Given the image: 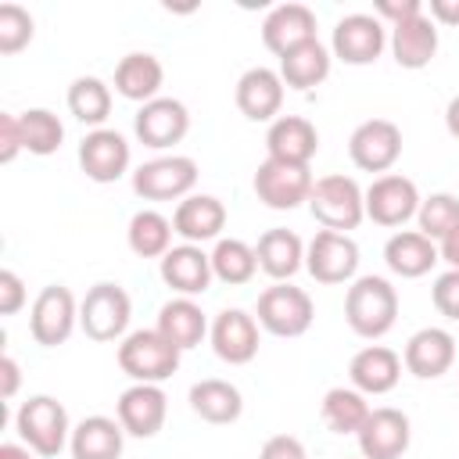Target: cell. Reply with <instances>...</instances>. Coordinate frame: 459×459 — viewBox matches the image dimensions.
Instances as JSON below:
<instances>
[{
	"label": "cell",
	"instance_id": "33",
	"mask_svg": "<svg viewBox=\"0 0 459 459\" xmlns=\"http://www.w3.org/2000/svg\"><path fill=\"white\" fill-rule=\"evenodd\" d=\"M330 75V50L319 39H308L280 57V79L290 90H312Z\"/></svg>",
	"mask_w": 459,
	"mask_h": 459
},
{
	"label": "cell",
	"instance_id": "31",
	"mask_svg": "<svg viewBox=\"0 0 459 459\" xmlns=\"http://www.w3.org/2000/svg\"><path fill=\"white\" fill-rule=\"evenodd\" d=\"M154 330H161L179 351H186V348H197L212 326H208V319H204V312L194 298H172L158 308V326Z\"/></svg>",
	"mask_w": 459,
	"mask_h": 459
},
{
	"label": "cell",
	"instance_id": "37",
	"mask_svg": "<svg viewBox=\"0 0 459 459\" xmlns=\"http://www.w3.org/2000/svg\"><path fill=\"white\" fill-rule=\"evenodd\" d=\"M212 273H215V280H222L230 287L251 283V276L258 273V255L251 244H244L237 237H219L215 251H212Z\"/></svg>",
	"mask_w": 459,
	"mask_h": 459
},
{
	"label": "cell",
	"instance_id": "13",
	"mask_svg": "<svg viewBox=\"0 0 459 459\" xmlns=\"http://www.w3.org/2000/svg\"><path fill=\"white\" fill-rule=\"evenodd\" d=\"M133 129H136V140L143 147H154V151H165V147H176L186 129H190V111L183 100L176 97H154L147 104H140L136 118H133Z\"/></svg>",
	"mask_w": 459,
	"mask_h": 459
},
{
	"label": "cell",
	"instance_id": "34",
	"mask_svg": "<svg viewBox=\"0 0 459 459\" xmlns=\"http://www.w3.org/2000/svg\"><path fill=\"white\" fill-rule=\"evenodd\" d=\"M369 412L373 409H369L366 394L355 387H330L319 402V416L333 434H359L362 423L369 420Z\"/></svg>",
	"mask_w": 459,
	"mask_h": 459
},
{
	"label": "cell",
	"instance_id": "50",
	"mask_svg": "<svg viewBox=\"0 0 459 459\" xmlns=\"http://www.w3.org/2000/svg\"><path fill=\"white\" fill-rule=\"evenodd\" d=\"M0 459H32V448H29V445L4 441V445H0Z\"/></svg>",
	"mask_w": 459,
	"mask_h": 459
},
{
	"label": "cell",
	"instance_id": "42",
	"mask_svg": "<svg viewBox=\"0 0 459 459\" xmlns=\"http://www.w3.org/2000/svg\"><path fill=\"white\" fill-rule=\"evenodd\" d=\"M18 151H25L22 140V118L14 111H0V161L11 165L18 158Z\"/></svg>",
	"mask_w": 459,
	"mask_h": 459
},
{
	"label": "cell",
	"instance_id": "38",
	"mask_svg": "<svg viewBox=\"0 0 459 459\" xmlns=\"http://www.w3.org/2000/svg\"><path fill=\"white\" fill-rule=\"evenodd\" d=\"M18 118H22V140H25V151H29V154L47 158V154H54V151L61 147L65 126H61V118H57L54 111H47V108H29V111H22Z\"/></svg>",
	"mask_w": 459,
	"mask_h": 459
},
{
	"label": "cell",
	"instance_id": "7",
	"mask_svg": "<svg viewBox=\"0 0 459 459\" xmlns=\"http://www.w3.org/2000/svg\"><path fill=\"white\" fill-rule=\"evenodd\" d=\"M197 183V161L186 154L151 158L133 172V190L143 201H183Z\"/></svg>",
	"mask_w": 459,
	"mask_h": 459
},
{
	"label": "cell",
	"instance_id": "46",
	"mask_svg": "<svg viewBox=\"0 0 459 459\" xmlns=\"http://www.w3.org/2000/svg\"><path fill=\"white\" fill-rule=\"evenodd\" d=\"M0 380H4V384H0V398L11 402V398L18 394V384H22V369H18V362H14L11 355L0 359Z\"/></svg>",
	"mask_w": 459,
	"mask_h": 459
},
{
	"label": "cell",
	"instance_id": "32",
	"mask_svg": "<svg viewBox=\"0 0 459 459\" xmlns=\"http://www.w3.org/2000/svg\"><path fill=\"white\" fill-rule=\"evenodd\" d=\"M190 409H194L204 423L222 427V423L240 420V412H244V398H240V391H237L230 380L208 377V380H197V384L190 387Z\"/></svg>",
	"mask_w": 459,
	"mask_h": 459
},
{
	"label": "cell",
	"instance_id": "27",
	"mask_svg": "<svg viewBox=\"0 0 459 459\" xmlns=\"http://www.w3.org/2000/svg\"><path fill=\"white\" fill-rule=\"evenodd\" d=\"M391 54L402 68L420 72L434 61L437 54V25L430 22V14H416L402 25H391Z\"/></svg>",
	"mask_w": 459,
	"mask_h": 459
},
{
	"label": "cell",
	"instance_id": "3",
	"mask_svg": "<svg viewBox=\"0 0 459 459\" xmlns=\"http://www.w3.org/2000/svg\"><path fill=\"white\" fill-rule=\"evenodd\" d=\"M14 430L18 437L43 459H54L61 455V448L72 441V423H68V412L57 398L50 394H32L29 402L18 405L14 412Z\"/></svg>",
	"mask_w": 459,
	"mask_h": 459
},
{
	"label": "cell",
	"instance_id": "22",
	"mask_svg": "<svg viewBox=\"0 0 459 459\" xmlns=\"http://www.w3.org/2000/svg\"><path fill=\"white\" fill-rule=\"evenodd\" d=\"M265 151L269 158L276 161H287V165H308L319 151V133L308 118L301 115H280L276 122H269V133H265Z\"/></svg>",
	"mask_w": 459,
	"mask_h": 459
},
{
	"label": "cell",
	"instance_id": "21",
	"mask_svg": "<svg viewBox=\"0 0 459 459\" xmlns=\"http://www.w3.org/2000/svg\"><path fill=\"white\" fill-rule=\"evenodd\" d=\"M308 39H316V14L305 4H280L262 22V43L276 57H283L287 50H294Z\"/></svg>",
	"mask_w": 459,
	"mask_h": 459
},
{
	"label": "cell",
	"instance_id": "17",
	"mask_svg": "<svg viewBox=\"0 0 459 459\" xmlns=\"http://www.w3.org/2000/svg\"><path fill=\"white\" fill-rule=\"evenodd\" d=\"M115 412L129 437H154L165 427L169 398H165L161 384H133L118 394Z\"/></svg>",
	"mask_w": 459,
	"mask_h": 459
},
{
	"label": "cell",
	"instance_id": "24",
	"mask_svg": "<svg viewBox=\"0 0 459 459\" xmlns=\"http://www.w3.org/2000/svg\"><path fill=\"white\" fill-rule=\"evenodd\" d=\"M226 226V204L212 194H190L176 204L172 212V230L186 240V244H204V240H219Z\"/></svg>",
	"mask_w": 459,
	"mask_h": 459
},
{
	"label": "cell",
	"instance_id": "30",
	"mask_svg": "<svg viewBox=\"0 0 459 459\" xmlns=\"http://www.w3.org/2000/svg\"><path fill=\"white\" fill-rule=\"evenodd\" d=\"M255 255H258V269L265 276H273L276 283L290 280L301 265H305V244L294 230H265L255 244Z\"/></svg>",
	"mask_w": 459,
	"mask_h": 459
},
{
	"label": "cell",
	"instance_id": "4",
	"mask_svg": "<svg viewBox=\"0 0 459 459\" xmlns=\"http://www.w3.org/2000/svg\"><path fill=\"white\" fill-rule=\"evenodd\" d=\"M308 212L323 230L348 233L366 219V190L351 176H341V172L323 176L312 183Z\"/></svg>",
	"mask_w": 459,
	"mask_h": 459
},
{
	"label": "cell",
	"instance_id": "23",
	"mask_svg": "<svg viewBox=\"0 0 459 459\" xmlns=\"http://www.w3.org/2000/svg\"><path fill=\"white\" fill-rule=\"evenodd\" d=\"M161 280L179 294V298H194L204 294L215 280L212 273V255L201 251V244H179L161 258Z\"/></svg>",
	"mask_w": 459,
	"mask_h": 459
},
{
	"label": "cell",
	"instance_id": "16",
	"mask_svg": "<svg viewBox=\"0 0 459 459\" xmlns=\"http://www.w3.org/2000/svg\"><path fill=\"white\" fill-rule=\"evenodd\" d=\"M79 169L93 183H115L129 172V143L118 129H90L79 143Z\"/></svg>",
	"mask_w": 459,
	"mask_h": 459
},
{
	"label": "cell",
	"instance_id": "29",
	"mask_svg": "<svg viewBox=\"0 0 459 459\" xmlns=\"http://www.w3.org/2000/svg\"><path fill=\"white\" fill-rule=\"evenodd\" d=\"M165 82V68L154 54L147 50H133L126 54L118 65H115V90L126 97V100H136V104H147L158 97Z\"/></svg>",
	"mask_w": 459,
	"mask_h": 459
},
{
	"label": "cell",
	"instance_id": "14",
	"mask_svg": "<svg viewBox=\"0 0 459 459\" xmlns=\"http://www.w3.org/2000/svg\"><path fill=\"white\" fill-rule=\"evenodd\" d=\"M387 43V29L377 14H344L337 25H333V39H330V50L333 57H341L344 65H373L380 57Z\"/></svg>",
	"mask_w": 459,
	"mask_h": 459
},
{
	"label": "cell",
	"instance_id": "9",
	"mask_svg": "<svg viewBox=\"0 0 459 459\" xmlns=\"http://www.w3.org/2000/svg\"><path fill=\"white\" fill-rule=\"evenodd\" d=\"M312 172L308 165H287V161H276V158H265L258 169H255V194L265 208L273 212H290L298 208L301 201H308L312 194Z\"/></svg>",
	"mask_w": 459,
	"mask_h": 459
},
{
	"label": "cell",
	"instance_id": "25",
	"mask_svg": "<svg viewBox=\"0 0 459 459\" xmlns=\"http://www.w3.org/2000/svg\"><path fill=\"white\" fill-rule=\"evenodd\" d=\"M384 262H387V269L394 276L420 280L441 262V255H437V244L430 237H423L420 230H398L384 244Z\"/></svg>",
	"mask_w": 459,
	"mask_h": 459
},
{
	"label": "cell",
	"instance_id": "11",
	"mask_svg": "<svg viewBox=\"0 0 459 459\" xmlns=\"http://www.w3.org/2000/svg\"><path fill=\"white\" fill-rule=\"evenodd\" d=\"M348 154L355 169L387 176V169H394V161L402 158V129L391 118H366L348 136Z\"/></svg>",
	"mask_w": 459,
	"mask_h": 459
},
{
	"label": "cell",
	"instance_id": "5",
	"mask_svg": "<svg viewBox=\"0 0 459 459\" xmlns=\"http://www.w3.org/2000/svg\"><path fill=\"white\" fill-rule=\"evenodd\" d=\"M255 316H258V326L269 330L273 337H301L316 319V305H312L308 290L283 280L258 294Z\"/></svg>",
	"mask_w": 459,
	"mask_h": 459
},
{
	"label": "cell",
	"instance_id": "26",
	"mask_svg": "<svg viewBox=\"0 0 459 459\" xmlns=\"http://www.w3.org/2000/svg\"><path fill=\"white\" fill-rule=\"evenodd\" d=\"M348 377H351V387L362 394H387L402 380V359L384 344H366L362 351L351 355Z\"/></svg>",
	"mask_w": 459,
	"mask_h": 459
},
{
	"label": "cell",
	"instance_id": "12",
	"mask_svg": "<svg viewBox=\"0 0 459 459\" xmlns=\"http://www.w3.org/2000/svg\"><path fill=\"white\" fill-rule=\"evenodd\" d=\"M420 201L423 197L409 176L387 172L366 186V219H373L377 226H405L420 212Z\"/></svg>",
	"mask_w": 459,
	"mask_h": 459
},
{
	"label": "cell",
	"instance_id": "6",
	"mask_svg": "<svg viewBox=\"0 0 459 459\" xmlns=\"http://www.w3.org/2000/svg\"><path fill=\"white\" fill-rule=\"evenodd\" d=\"M133 316V301L118 283H93L86 290V298L79 301V326L90 341H118L129 326Z\"/></svg>",
	"mask_w": 459,
	"mask_h": 459
},
{
	"label": "cell",
	"instance_id": "39",
	"mask_svg": "<svg viewBox=\"0 0 459 459\" xmlns=\"http://www.w3.org/2000/svg\"><path fill=\"white\" fill-rule=\"evenodd\" d=\"M420 233L430 237L434 244H441L455 226H459V197L455 194H430L420 201Z\"/></svg>",
	"mask_w": 459,
	"mask_h": 459
},
{
	"label": "cell",
	"instance_id": "28",
	"mask_svg": "<svg viewBox=\"0 0 459 459\" xmlns=\"http://www.w3.org/2000/svg\"><path fill=\"white\" fill-rule=\"evenodd\" d=\"M126 445V430L111 416H86L72 427V459H118Z\"/></svg>",
	"mask_w": 459,
	"mask_h": 459
},
{
	"label": "cell",
	"instance_id": "49",
	"mask_svg": "<svg viewBox=\"0 0 459 459\" xmlns=\"http://www.w3.org/2000/svg\"><path fill=\"white\" fill-rule=\"evenodd\" d=\"M445 129L459 140V93L448 100V108H445Z\"/></svg>",
	"mask_w": 459,
	"mask_h": 459
},
{
	"label": "cell",
	"instance_id": "36",
	"mask_svg": "<svg viewBox=\"0 0 459 459\" xmlns=\"http://www.w3.org/2000/svg\"><path fill=\"white\" fill-rule=\"evenodd\" d=\"M68 111L82 122V126H93V129H104L108 115H111V90L104 79L97 75H79L72 79L68 86Z\"/></svg>",
	"mask_w": 459,
	"mask_h": 459
},
{
	"label": "cell",
	"instance_id": "48",
	"mask_svg": "<svg viewBox=\"0 0 459 459\" xmlns=\"http://www.w3.org/2000/svg\"><path fill=\"white\" fill-rule=\"evenodd\" d=\"M437 255H441V262H448V269H459V226L437 244Z\"/></svg>",
	"mask_w": 459,
	"mask_h": 459
},
{
	"label": "cell",
	"instance_id": "41",
	"mask_svg": "<svg viewBox=\"0 0 459 459\" xmlns=\"http://www.w3.org/2000/svg\"><path fill=\"white\" fill-rule=\"evenodd\" d=\"M430 298H434V308L445 316V319H455L459 323V269H448L434 280L430 287Z\"/></svg>",
	"mask_w": 459,
	"mask_h": 459
},
{
	"label": "cell",
	"instance_id": "8",
	"mask_svg": "<svg viewBox=\"0 0 459 459\" xmlns=\"http://www.w3.org/2000/svg\"><path fill=\"white\" fill-rule=\"evenodd\" d=\"M75 323H79V305L65 283H50L36 294V301L29 308V333L36 344H43V348L65 344L72 337Z\"/></svg>",
	"mask_w": 459,
	"mask_h": 459
},
{
	"label": "cell",
	"instance_id": "35",
	"mask_svg": "<svg viewBox=\"0 0 459 459\" xmlns=\"http://www.w3.org/2000/svg\"><path fill=\"white\" fill-rule=\"evenodd\" d=\"M172 222L154 212V208H143L129 219V230H126V240L133 247V255L140 258H165L172 251Z\"/></svg>",
	"mask_w": 459,
	"mask_h": 459
},
{
	"label": "cell",
	"instance_id": "45",
	"mask_svg": "<svg viewBox=\"0 0 459 459\" xmlns=\"http://www.w3.org/2000/svg\"><path fill=\"white\" fill-rule=\"evenodd\" d=\"M258 459H308V455H305V445H301L294 434H273V437L262 445Z\"/></svg>",
	"mask_w": 459,
	"mask_h": 459
},
{
	"label": "cell",
	"instance_id": "10",
	"mask_svg": "<svg viewBox=\"0 0 459 459\" xmlns=\"http://www.w3.org/2000/svg\"><path fill=\"white\" fill-rule=\"evenodd\" d=\"M305 269L316 283H348L359 273V244L348 233L319 230L305 247Z\"/></svg>",
	"mask_w": 459,
	"mask_h": 459
},
{
	"label": "cell",
	"instance_id": "44",
	"mask_svg": "<svg viewBox=\"0 0 459 459\" xmlns=\"http://www.w3.org/2000/svg\"><path fill=\"white\" fill-rule=\"evenodd\" d=\"M373 14H377L380 22L402 25V22L416 18V14H423V4H420V0H377V4H373Z\"/></svg>",
	"mask_w": 459,
	"mask_h": 459
},
{
	"label": "cell",
	"instance_id": "18",
	"mask_svg": "<svg viewBox=\"0 0 459 459\" xmlns=\"http://www.w3.org/2000/svg\"><path fill=\"white\" fill-rule=\"evenodd\" d=\"M212 348L230 366H247L258 355V319L244 308H222L208 330Z\"/></svg>",
	"mask_w": 459,
	"mask_h": 459
},
{
	"label": "cell",
	"instance_id": "15",
	"mask_svg": "<svg viewBox=\"0 0 459 459\" xmlns=\"http://www.w3.org/2000/svg\"><path fill=\"white\" fill-rule=\"evenodd\" d=\"M355 437H359L362 459H402L412 441V423L402 409L380 405L369 412V420L362 423V430Z\"/></svg>",
	"mask_w": 459,
	"mask_h": 459
},
{
	"label": "cell",
	"instance_id": "40",
	"mask_svg": "<svg viewBox=\"0 0 459 459\" xmlns=\"http://www.w3.org/2000/svg\"><path fill=\"white\" fill-rule=\"evenodd\" d=\"M32 32H36V22L22 4H11V0L0 4V54L4 57L25 50L32 43Z\"/></svg>",
	"mask_w": 459,
	"mask_h": 459
},
{
	"label": "cell",
	"instance_id": "47",
	"mask_svg": "<svg viewBox=\"0 0 459 459\" xmlns=\"http://www.w3.org/2000/svg\"><path fill=\"white\" fill-rule=\"evenodd\" d=\"M427 14L434 25H459V0H430Z\"/></svg>",
	"mask_w": 459,
	"mask_h": 459
},
{
	"label": "cell",
	"instance_id": "19",
	"mask_svg": "<svg viewBox=\"0 0 459 459\" xmlns=\"http://www.w3.org/2000/svg\"><path fill=\"white\" fill-rule=\"evenodd\" d=\"M237 108L247 122H276L283 108V79L280 72L255 65L237 79Z\"/></svg>",
	"mask_w": 459,
	"mask_h": 459
},
{
	"label": "cell",
	"instance_id": "20",
	"mask_svg": "<svg viewBox=\"0 0 459 459\" xmlns=\"http://www.w3.org/2000/svg\"><path fill=\"white\" fill-rule=\"evenodd\" d=\"M405 369L420 380H437L455 362V337L441 326H423L405 341Z\"/></svg>",
	"mask_w": 459,
	"mask_h": 459
},
{
	"label": "cell",
	"instance_id": "43",
	"mask_svg": "<svg viewBox=\"0 0 459 459\" xmlns=\"http://www.w3.org/2000/svg\"><path fill=\"white\" fill-rule=\"evenodd\" d=\"M25 305V283L14 269H0V316H14Z\"/></svg>",
	"mask_w": 459,
	"mask_h": 459
},
{
	"label": "cell",
	"instance_id": "2",
	"mask_svg": "<svg viewBox=\"0 0 459 459\" xmlns=\"http://www.w3.org/2000/svg\"><path fill=\"white\" fill-rule=\"evenodd\" d=\"M179 355L161 330H133L118 344V369L133 384H161L179 369Z\"/></svg>",
	"mask_w": 459,
	"mask_h": 459
},
{
	"label": "cell",
	"instance_id": "1",
	"mask_svg": "<svg viewBox=\"0 0 459 459\" xmlns=\"http://www.w3.org/2000/svg\"><path fill=\"white\" fill-rule=\"evenodd\" d=\"M344 319L351 333L377 341L398 319V290L384 276H359L344 294Z\"/></svg>",
	"mask_w": 459,
	"mask_h": 459
}]
</instances>
